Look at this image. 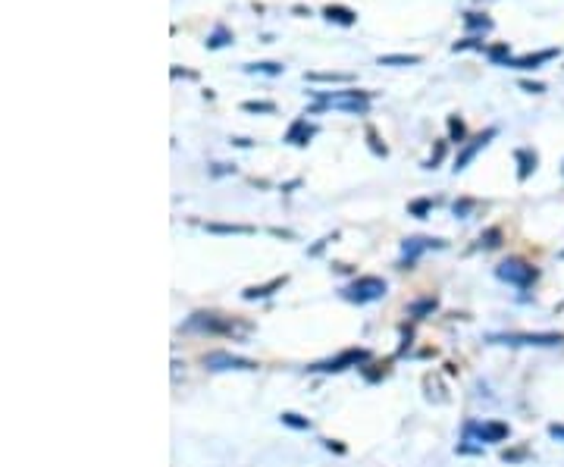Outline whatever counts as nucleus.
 Wrapping results in <instances>:
<instances>
[{
    "label": "nucleus",
    "mask_w": 564,
    "mask_h": 467,
    "mask_svg": "<svg viewBox=\"0 0 564 467\" xmlns=\"http://www.w3.org/2000/svg\"><path fill=\"white\" fill-rule=\"evenodd\" d=\"M317 104L311 107L314 113L317 110H345V113H357V116H367L370 113V98L373 91H357V88H348V91H314Z\"/></svg>",
    "instance_id": "obj_1"
},
{
    "label": "nucleus",
    "mask_w": 564,
    "mask_h": 467,
    "mask_svg": "<svg viewBox=\"0 0 564 467\" xmlns=\"http://www.w3.org/2000/svg\"><path fill=\"white\" fill-rule=\"evenodd\" d=\"M386 279H379V276H357L354 282H348L345 289H342V298L352 304H370V302H379V298H386Z\"/></svg>",
    "instance_id": "obj_2"
},
{
    "label": "nucleus",
    "mask_w": 564,
    "mask_h": 467,
    "mask_svg": "<svg viewBox=\"0 0 564 467\" xmlns=\"http://www.w3.org/2000/svg\"><path fill=\"white\" fill-rule=\"evenodd\" d=\"M496 276L502 282H508V286L530 289L539 279V270L533 264H527V260H521V257H508V260H502V264L496 267Z\"/></svg>",
    "instance_id": "obj_3"
},
{
    "label": "nucleus",
    "mask_w": 564,
    "mask_h": 467,
    "mask_svg": "<svg viewBox=\"0 0 564 467\" xmlns=\"http://www.w3.org/2000/svg\"><path fill=\"white\" fill-rule=\"evenodd\" d=\"M489 342H492V345H533V348H549V345H561L564 336H561V332H492Z\"/></svg>",
    "instance_id": "obj_4"
},
{
    "label": "nucleus",
    "mask_w": 564,
    "mask_h": 467,
    "mask_svg": "<svg viewBox=\"0 0 564 467\" xmlns=\"http://www.w3.org/2000/svg\"><path fill=\"white\" fill-rule=\"evenodd\" d=\"M185 329H204V332H226V336H232V332H248L251 327L248 323H238L232 317H220V314H192V320L185 323Z\"/></svg>",
    "instance_id": "obj_5"
},
{
    "label": "nucleus",
    "mask_w": 564,
    "mask_h": 467,
    "mask_svg": "<svg viewBox=\"0 0 564 467\" xmlns=\"http://www.w3.org/2000/svg\"><path fill=\"white\" fill-rule=\"evenodd\" d=\"M508 424L502 421H483V424H467L464 426V436L467 439H480V442H505L508 439Z\"/></svg>",
    "instance_id": "obj_6"
},
{
    "label": "nucleus",
    "mask_w": 564,
    "mask_h": 467,
    "mask_svg": "<svg viewBox=\"0 0 564 467\" xmlns=\"http://www.w3.org/2000/svg\"><path fill=\"white\" fill-rule=\"evenodd\" d=\"M370 354L364 351V348H348V351H342L339 358H329L323 364H314L311 370H317V374H339V370H348V367H357L361 361H367Z\"/></svg>",
    "instance_id": "obj_7"
},
{
    "label": "nucleus",
    "mask_w": 564,
    "mask_h": 467,
    "mask_svg": "<svg viewBox=\"0 0 564 467\" xmlns=\"http://www.w3.org/2000/svg\"><path fill=\"white\" fill-rule=\"evenodd\" d=\"M204 367H207V370H257V364L242 358V354L210 351V354H204Z\"/></svg>",
    "instance_id": "obj_8"
},
{
    "label": "nucleus",
    "mask_w": 564,
    "mask_h": 467,
    "mask_svg": "<svg viewBox=\"0 0 564 467\" xmlns=\"http://www.w3.org/2000/svg\"><path fill=\"white\" fill-rule=\"evenodd\" d=\"M496 135H498V129H496V125H489L486 132H480V135H473V138H471V145H464V151H461V154L455 157V166H451V170H455V173L467 170V166H471V160H473V157L480 154L483 148H486V145H489V141L496 138Z\"/></svg>",
    "instance_id": "obj_9"
},
{
    "label": "nucleus",
    "mask_w": 564,
    "mask_h": 467,
    "mask_svg": "<svg viewBox=\"0 0 564 467\" xmlns=\"http://www.w3.org/2000/svg\"><path fill=\"white\" fill-rule=\"evenodd\" d=\"M442 245H446V242H439V239H420V235H414V239H404V245H401V267H411L420 255H424V251L442 248Z\"/></svg>",
    "instance_id": "obj_10"
},
{
    "label": "nucleus",
    "mask_w": 564,
    "mask_h": 467,
    "mask_svg": "<svg viewBox=\"0 0 564 467\" xmlns=\"http://www.w3.org/2000/svg\"><path fill=\"white\" fill-rule=\"evenodd\" d=\"M558 57V47H549V51H539V53H523L518 60H508V66L511 69H539L543 63H549Z\"/></svg>",
    "instance_id": "obj_11"
},
{
    "label": "nucleus",
    "mask_w": 564,
    "mask_h": 467,
    "mask_svg": "<svg viewBox=\"0 0 564 467\" xmlns=\"http://www.w3.org/2000/svg\"><path fill=\"white\" fill-rule=\"evenodd\" d=\"M317 135V125H311L307 120H295L289 125V132H285V141L289 145H298V148H304L307 141H311Z\"/></svg>",
    "instance_id": "obj_12"
},
{
    "label": "nucleus",
    "mask_w": 564,
    "mask_h": 467,
    "mask_svg": "<svg viewBox=\"0 0 564 467\" xmlns=\"http://www.w3.org/2000/svg\"><path fill=\"white\" fill-rule=\"evenodd\" d=\"M514 160H518V179L527 182L530 173L536 170L539 157H536V151H530V148H518V151H514Z\"/></svg>",
    "instance_id": "obj_13"
},
{
    "label": "nucleus",
    "mask_w": 564,
    "mask_h": 467,
    "mask_svg": "<svg viewBox=\"0 0 564 467\" xmlns=\"http://www.w3.org/2000/svg\"><path fill=\"white\" fill-rule=\"evenodd\" d=\"M285 286V276H276V279H270V282H264V286H248L242 292V298L245 302H257V298H270L276 289H282Z\"/></svg>",
    "instance_id": "obj_14"
},
{
    "label": "nucleus",
    "mask_w": 564,
    "mask_h": 467,
    "mask_svg": "<svg viewBox=\"0 0 564 467\" xmlns=\"http://www.w3.org/2000/svg\"><path fill=\"white\" fill-rule=\"evenodd\" d=\"M323 16H327L329 22H339V26H354L357 22V13L348 10V6H339V4H329L327 10H323Z\"/></svg>",
    "instance_id": "obj_15"
},
{
    "label": "nucleus",
    "mask_w": 564,
    "mask_h": 467,
    "mask_svg": "<svg viewBox=\"0 0 564 467\" xmlns=\"http://www.w3.org/2000/svg\"><path fill=\"white\" fill-rule=\"evenodd\" d=\"M207 51H220V47H226V44H232V31H229L223 22H217L213 26V35H207Z\"/></svg>",
    "instance_id": "obj_16"
},
{
    "label": "nucleus",
    "mask_w": 564,
    "mask_h": 467,
    "mask_svg": "<svg viewBox=\"0 0 564 467\" xmlns=\"http://www.w3.org/2000/svg\"><path fill=\"white\" fill-rule=\"evenodd\" d=\"M420 60H424L420 53H386L379 57V66H417Z\"/></svg>",
    "instance_id": "obj_17"
},
{
    "label": "nucleus",
    "mask_w": 564,
    "mask_h": 467,
    "mask_svg": "<svg viewBox=\"0 0 564 467\" xmlns=\"http://www.w3.org/2000/svg\"><path fill=\"white\" fill-rule=\"evenodd\" d=\"M307 82H354L352 73H304Z\"/></svg>",
    "instance_id": "obj_18"
},
{
    "label": "nucleus",
    "mask_w": 564,
    "mask_h": 467,
    "mask_svg": "<svg viewBox=\"0 0 564 467\" xmlns=\"http://www.w3.org/2000/svg\"><path fill=\"white\" fill-rule=\"evenodd\" d=\"M280 421L285 426H292V430H311V421H307V417H301V414H295V411H282Z\"/></svg>",
    "instance_id": "obj_19"
},
{
    "label": "nucleus",
    "mask_w": 564,
    "mask_h": 467,
    "mask_svg": "<svg viewBox=\"0 0 564 467\" xmlns=\"http://www.w3.org/2000/svg\"><path fill=\"white\" fill-rule=\"evenodd\" d=\"M282 63H248L245 73H264V76H282Z\"/></svg>",
    "instance_id": "obj_20"
},
{
    "label": "nucleus",
    "mask_w": 564,
    "mask_h": 467,
    "mask_svg": "<svg viewBox=\"0 0 564 467\" xmlns=\"http://www.w3.org/2000/svg\"><path fill=\"white\" fill-rule=\"evenodd\" d=\"M464 26L467 29H476V31H489L492 29V19H489V16H480V13H464Z\"/></svg>",
    "instance_id": "obj_21"
},
{
    "label": "nucleus",
    "mask_w": 564,
    "mask_h": 467,
    "mask_svg": "<svg viewBox=\"0 0 564 467\" xmlns=\"http://www.w3.org/2000/svg\"><path fill=\"white\" fill-rule=\"evenodd\" d=\"M207 229H210V232H226V235L229 232H232V235H251L254 232L251 226H235V223L232 226H229V223H207Z\"/></svg>",
    "instance_id": "obj_22"
},
{
    "label": "nucleus",
    "mask_w": 564,
    "mask_h": 467,
    "mask_svg": "<svg viewBox=\"0 0 564 467\" xmlns=\"http://www.w3.org/2000/svg\"><path fill=\"white\" fill-rule=\"evenodd\" d=\"M242 110L245 113H276V104L273 101H245Z\"/></svg>",
    "instance_id": "obj_23"
},
{
    "label": "nucleus",
    "mask_w": 564,
    "mask_h": 467,
    "mask_svg": "<svg viewBox=\"0 0 564 467\" xmlns=\"http://www.w3.org/2000/svg\"><path fill=\"white\" fill-rule=\"evenodd\" d=\"M486 53H489V60H492V63H505V66H508V60H511V57H508V53H511V47H508V41L496 44V47H486Z\"/></svg>",
    "instance_id": "obj_24"
},
{
    "label": "nucleus",
    "mask_w": 564,
    "mask_h": 467,
    "mask_svg": "<svg viewBox=\"0 0 564 467\" xmlns=\"http://www.w3.org/2000/svg\"><path fill=\"white\" fill-rule=\"evenodd\" d=\"M483 47H486V44H483V38H464V41H455V44H451V51H483Z\"/></svg>",
    "instance_id": "obj_25"
},
{
    "label": "nucleus",
    "mask_w": 564,
    "mask_h": 467,
    "mask_svg": "<svg viewBox=\"0 0 564 467\" xmlns=\"http://www.w3.org/2000/svg\"><path fill=\"white\" fill-rule=\"evenodd\" d=\"M448 132H451V141H464V120H458V116H448Z\"/></svg>",
    "instance_id": "obj_26"
},
{
    "label": "nucleus",
    "mask_w": 564,
    "mask_h": 467,
    "mask_svg": "<svg viewBox=\"0 0 564 467\" xmlns=\"http://www.w3.org/2000/svg\"><path fill=\"white\" fill-rule=\"evenodd\" d=\"M367 138H370V148H373V154H379V157H386L389 154V148L386 145H379V138H376V129H367Z\"/></svg>",
    "instance_id": "obj_27"
},
{
    "label": "nucleus",
    "mask_w": 564,
    "mask_h": 467,
    "mask_svg": "<svg viewBox=\"0 0 564 467\" xmlns=\"http://www.w3.org/2000/svg\"><path fill=\"white\" fill-rule=\"evenodd\" d=\"M430 311H436V298H426V302H417V304H411V314H414V317H420V314H430Z\"/></svg>",
    "instance_id": "obj_28"
},
{
    "label": "nucleus",
    "mask_w": 564,
    "mask_h": 467,
    "mask_svg": "<svg viewBox=\"0 0 564 467\" xmlns=\"http://www.w3.org/2000/svg\"><path fill=\"white\" fill-rule=\"evenodd\" d=\"M430 207H433V201H426V197H420V201H414L408 210L414 213V217H426V213H430Z\"/></svg>",
    "instance_id": "obj_29"
},
{
    "label": "nucleus",
    "mask_w": 564,
    "mask_h": 467,
    "mask_svg": "<svg viewBox=\"0 0 564 467\" xmlns=\"http://www.w3.org/2000/svg\"><path fill=\"white\" fill-rule=\"evenodd\" d=\"M442 157H446V141H439V145H436V151H433V157H430V160H426V170H433V166H436V163H439V160H442Z\"/></svg>",
    "instance_id": "obj_30"
},
{
    "label": "nucleus",
    "mask_w": 564,
    "mask_h": 467,
    "mask_svg": "<svg viewBox=\"0 0 564 467\" xmlns=\"http://www.w3.org/2000/svg\"><path fill=\"white\" fill-rule=\"evenodd\" d=\"M498 239H502V232H498V229H489V232L483 235L480 242H486V248H496V245H498Z\"/></svg>",
    "instance_id": "obj_31"
},
{
    "label": "nucleus",
    "mask_w": 564,
    "mask_h": 467,
    "mask_svg": "<svg viewBox=\"0 0 564 467\" xmlns=\"http://www.w3.org/2000/svg\"><path fill=\"white\" fill-rule=\"evenodd\" d=\"M521 88H523V91L539 94V91H545V85H539V82H521Z\"/></svg>",
    "instance_id": "obj_32"
},
{
    "label": "nucleus",
    "mask_w": 564,
    "mask_h": 467,
    "mask_svg": "<svg viewBox=\"0 0 564 467\" xmlns=\"http://www.w3.org/2000/svg\"><path fill=\"white\" fill-rule=\"evenodd\" d=\"M549 433H552L555 439H564V426H558V424H552V426H549Z\"/></svg>",
    "instance_id": "obj_33"
},
{
    "label": "nucleus",
    "mask_w": 564,
    "mask_h": 467,
    "mask_svg": "<svg viewBox=\"0 0 564 467\" xmlns=\"http://www.w3.org/2000/svg\"><path fill=\"white\" fill-rule=\"evenodd\" d=\"M561 257H564V251H561Z\"/></svg>",
    "instance_id": "obj_34"
}]
</instances>
